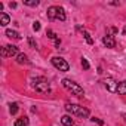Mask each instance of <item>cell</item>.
I'll use <instances>...</instances> for the list:
<instances>
[{"instance_id":"obj_11","label":"cell","mask_w":126,"mask_h":126,"mask_svg":"<svg viewBox=\"0 0 126 126\" xmlns=\"http://www.w3.org/2000/svg\"><path fill=\"white\" fill-rule=\"evenodd\" d=\"M14 126H28V117H19L15 120V125Z\"/></svg>"},{"instance_id":"obj_16","label":"cell","mask_w":126,"mask_h":126,"mask_svg":"<svg viewBox=\"0 0 126 126\" xmlns=\"http://www.w3.org/2000/svg\"><path fill=\"white\" fill-rule=\"evenodd\" d=\"M18 110H19V105H18L16 102H11V104H9V111H11V114H16Z\"/></svg>"},{"instance_id":"obj_14","label":"cell","mask_w":126,"mask_h":126,"mask_svg":"<svg viewBox=\"0 0 126 126\" xmlns=\"http://www.w3.org/2000/svg\"><path fill=\"white\" fill-rule=\"evenodd\" d=\"M117 94L126 95V80H123V82L119 83V86H117Z\"/></svg>"},{"instance_id":"obj_21","label":"cell","mask_w":126,"mask_h":126,"mask_svg":"<svg viewBox=\"0 0 126 126\" xmlns=\"http://www.w3.org/2000/svg\"><path fill=\"white\" fill-rule=\"evenodd\" d=\"M47 37L49 39H53V40H56L58 37H56V34L53 33V31H50V30H47Z\"/></svg>"},{"instance_id":"obj_6","label":"cell","mask_w":126,"mask_h":126,"mask_svg":"<svg viewBox=\"0 0 126 126\" xmlns=\"http://www.w3.org/2000/svg\"><path fill=\"white\" fill-rule=\"evenodd\" d=\"M104 86L107 88V91H108V92L117 94V86H119V83H117L113 77H107V79L104 80Z\"/></svg>"},{"instance_id":"obj_3","label":"cell","mask_w":126,"mask_h":126,"mask_svg":"<svg viewBox=\"0 0 126 126\" xmlns=\"http://www.w3.org/2000/svg\"><path fill=\"white\" fill-rule=\"evenodd\" d=\"M65 110L68 113H71V114H76V116L82 117V119H85V117L89 116V110L85 108V107H80L77 104H65Z\"/></svg>"},{"instance_id":"obj_18","label":"cell","mask_w":126,"mask_h":126,"mask_svg":"<svg viewBox=\"0 0 126 126\" xmlns=\"http://www.w3.org/2000/svg\"><path fill=\"white\" fill-rule=\"evenodd\" d=\"M83 36H85V40H86L88 45H92V43H94V40H92V37H91V34H89L88 31H83Z\"/></svg>"},{"instance_id":"obj_12","label":"cell","mask_w":126,"mask_h":126,"mask_svg":"<svg viewBox=\"0 0 126 126\" xmlns=\"http://www.w3.org/2000/svg\"><path fill=\"white\" fill-rule=\"evenodd\" d=\"M9 21H11L9 15H6V14H0V25L6 27V25L9 24Z\"/></svg>"},{"instance_id":"obj_19","label":"cell","mask_w":126,"mask_h":126,"mask_svg":"<svg viewBox=\"0 0 126 126\" xmlns=\"http://www.w3.org/2000/svg\"><path fill=\"white\" fill-rule=\"evenodd\" d=\"M82 67H83L85 70H89V68H91V65H89V62H88L86 58H82Z\"/></svg>"},{"instance_id":"obj_8","label":"cell","mask_w":126,"mask_h":126,"mask_svg":"<svg viewBox=\"0 0 126 126\" xmlns=\"http://www.w3.org/2000/svg\"><path fill=\"white\" fill-rule=\"evenodd\" d=\"M65 18H67V15H65L64 8L56 6V19H59V21H65Z\"/></svg>"},{"instance_id":"obj_10","label":"cell","mask_w":126,"mask_h":126,"mask_svg":"<svg viewBox=\"0 0 126 126\" xmlns=\"http://www.w3.org/2000/svg\"><path fill=\"white\" fill-rule=\"evenodd\" d=\"M47 18H49L50 21L56 19V6H50V8L47 9Z\"/></svg>"},{"instance_id":"obj_4","label":"cell","mask_w":126,"mask_h":126,"mask_svg":"<svg viewBox=\"0 0 126 126\" xmlns=\"http://www.w3.org/2000/svg\"><path fill=\"white\" fill-rule=\"evenodd\" d=\"M52 64H53V67L58 68L59 71H68V70H70L68 62H67L64 58H61V56H53V58H52Z\"/></svg>"},{"instance_id":"obj_1","label":"cell","mask_w":126,"mask_h":126,"mask_svg":"<svg viewBox=\"0 0 126 126\" xmlns=\"http://www.w3.org/2000/svg\"><path fill=\"white\" fill-rule=\"evenodd\" d=\"M62 86H64L67 91H70L73 95H76V96H83V95H85L83 88H82L80 85H77L76 82L70 80V79H64V80H62Z\"/></svg>"},{"instance_id":"obj_25","label":"cell","mask_w":126,"mask_h":126,"mask_svg":"<svg viewBox=\"0 0 126 126\" xmlns=\"http://www.w3.org/2000/svg\"><path fill=\"white\" fill-rule=\"evenodd\" d=\"M123 34H126V25H125V28H123Z\"/></svg>"},{"instance_id":"obj_15","label":"cell","mask_w":126,"mask_h":126,"mask_svg":"<svg viewBox=\"0 0 126 126\" xmlns=\"http://www.w3.org/2000/svg\"><path fill=\"white\" fill-rule=\"evenodd\" d=\"M16 61H18V64H27L28 62V58L25 53H18L16 55Z\"/></svg>"},{"instance_id":"obj_2","label":"cell","mask_w":126,"mask_h":126,"mask_svg":"<svg viewBox=\"0 0 126 126\" xmlns=\"http://www.w3.org/2000/svg\"><path fill=\"white\" fill-rule=\"evenodd\" d=\"M33 88L37 92H42V94H49L50 92V85H49V82L45 77H36V79H33Z\"/></svg>"},{"instance_id":"obj_7","label":"cell","mask_w":126,"mask_h":126,"mask_svg":"<svg viewBox=\"0 0 126 126\" xmlns=\"http://www.w3.org/2000/svg\"><path fill=\"white\" fill-rule=\"evenodd\" d=\"M102 43L107 46V47H110V49H113V47H116V40H114V37L113 36H104L102 37Z\"/></svg>"},{"instance_id":"obj_22","label":"cell","mask_w":126,"mask_h":126,"mask_svg":"<svg viewBox=\"0 0 126 126\" xmlns=\"http://www.w3.org/2000/svg\"><path fill=\"white\" fill-rule=\"evenodd\" d=\"M28 43H30V46H31L33 49H36V47H37V45H36V42H34V39H33V37H28Z\"/></svg>"},{"instance_id":"obj_17","label":"cell","mask_w":126,"mask_h":126,"mask_svg":"<svg viewBox=\"0 0 126 126\" xmlns=\"http://www.w3.org/2000/svg\"><path fill=\"white\" fill-rule=\"evenodd\" d=\"M24 5H25V6H31V8H34V6L39 5V0H24Z\"/></svg>"},{"instance_id":"obj_13","label":"cell","mask_w":126,"mask_h":126,"mask_svg":"<svg viewBox=\"0 0 126 126\" xmlns=\"http://www.w3.org/2000/svg\"><path fill=\"white\" fill-rule=\"evenodd\" d=\"M6 36H8L9 39H15V40H19V39H21V36H19L15 30H6Z\"/></svg>"},{"instance_id":"obj_9","label":"cell","mask_w":126,"mask_h":126,"mask_svg":"<svg viewBox=\"0 0 126 126\" xmlns=\"http://www.w3.org/2000/svg\"><path fill=\"white\" fill-rule=\"evenodd\" d=\"M61 123L64 125V126H73L74 122H73L71 116H67V114H65V116H62V117H61Z\"/></svg>"},{"instance_id":"obj_5","label":"cell","mask_w":126,"mask_h":126,"mask_svg":"<svg viewBox=\"0 0 126 126\" xmlns=\"http://www.w3.org/2000/svg\"><path fill=\"white\" fill-rule=\"evenodd\" d=\"M18 55V47L15 45H6L2 47V56L8 58V56H15Z\"/></svg>"},{"instance_id":"obj_24","label":"cell","mask_w":126,"mask_h":126,"mask_svg":"<svg viewBox=\"0 0 126 126\" xmlns=\"http://www.w3.org/2000/svg\"><path fill=\"white\" fill-rule=\"evenodd\" d=\"M122 117H123V119H125V122H126V113H123V114H122Z\"/></svg>"},{"instance_id":"obj_20","label":"cell","mask_w":126,"mask_h":126,"mask_svg":"<svg viewBox=\"0 0 126 126\" xmlns=\"http://www.w3.org/2000/svg\"><path fill=\"white\" fill-rule=\"evenodd\" d=\"M40 27H42V25H40V22H39V21L33 22V30H34V31H39V30H40Z\"/></svg>"},{"instance_id":"obj_23","label":"cell","mask_w":126,"mask_h":126,"mask_svg":"<svg viewBox=\"0 0 126 126\" xmlns=\"http://www.w3.org/2000/svg\"><path fill=\"white\" fill-rule=\"evenodd\" d=\"M91 120H92V122H96V123H98V125H101V126H102V125H104V122H102V120H101V119H98V117H92V119H91Z\"/></svg>"}]
</instances>
